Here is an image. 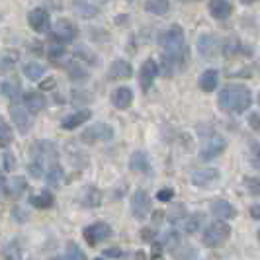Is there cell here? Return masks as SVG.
Segmentation results:
<instances>
[{
	"label": "cell",
	"mask_w": 260,
	"mask_h": 260,
	"mask_svg": "<svg viewBox=\"0 0 260 260\" xmlns=\"http://www.w3.org/2000/svg\"><path fill=\"white\" fill-rule=\"evenodd\" d=\"M217 104L227 114H243L252 104V94L245 84H229L219 92Z\"/></svg>",
	"instance_id": "obj_1"
},
{
	"label": "cell",
	"mask_w": 260,
	"mask_h": 260,
	"mask_svg": "<svg viewBox=\"0 0 260 260\" xmlns=\"http://www.w3.org/2000/svg\"><path fill=\"white\" fill-rule=\"evenodd\" d=\"M158 45L165 51V57L176 59L184 63V55H186V45H184V31L180 26H170L158 36Z\"/></svg>",
	"instance_id": "obj_2"
},
{
	"label": "cell",
	"mask_w": 260,
	"mask_h": 260,
	"mask_svg": "<svg viewBox=\"0 0 260 260\" xmlns=\"http://www.w3.org/2000/svg\"><path fill=\"white\" fill-rule=\"evenodd\" d=\"M231 237V227L223 221H213L208 229L204 231V245L206 247H219Z\"/></svg>",
	"instance_id": "obj_3"
},
{
	"label": "cell",
	"mask_w": 260,
	"mask_h": 260,
	"mask_svg": "<svg viewBox=\"0 0 260 260\" xmlns=\"http://www.w3.org/2000/svg\"><path fill=\"white\" fill-rule=\"evenodd\" d=\"M82 237L84 241L90 245V247H96L98 243H102L104 239H110L112 237V227L108 223H92L88 227H84L82 231Z\"/></svg>",
	"instance_id": "obj_4"
},
{
	"label": "cell",
	"mask_w": 260,
	"mask_h": 260,
	"mask_svg": "<svg viewBox=\"0 0 260 260\" xmlns=\"http://www.w3.org/2000/svg\"><path fill=\"white\" fill-rule=\"evenodd\" d=\"M131 213L139 221H143L151 213V200H149L145 190H135V194L131 196Z\"/></svg>",
	"instance_id": "obj_5"
},
{
	"label": "cell",
	"mask_w": 260,
	"mask_h": 260,
	"mask_svg": "<svg viewBox=\"0 0 260 260\" xmlns=\"http://www.w3.org/2000/svg\"><path fill=\"white\" fill-rule=\"evenodd\" d=\"M114 137V129L108 123H94L82 133L84 143H98V141H110Z\"/></svg>",
	"instance_id": "obj_6"
},
{
	"label": "cell",
	"mask_w": 260,
	"mask_h": 260,
	"mask_svg": "<svg viewBox=\"0 0 260 260\" xmlns=\"http://www.w3.org/2000/svg\"><path fill=\"white\" fill-rule=\"evenodd\" d=\"M10 117H12L14 125L20 133H27L31 129V114L27 112L24 106L12 104L10 106Z\"/></svg>",
	"instance_id": "obj_7"
},
{
	"label": "cell",
	"mask_w": 260,
	"mask_h": 260,
	"mask_svg": "<svg viewBox=\"0 0 260 260\" xmlns=\"http://www.w3.org/2000/svg\"><path fill=\"white\" fill-rule=\"evenodd\" d=\"M27 24H29V27H31L34 31L45 34V31H49V27H51V20H49L47 10L36 8V10H31L29 16H27Z\"/></svg>",
	"instance_id": "obj_8"
},
{
	"label": "cell",
	"mask_w": 260,
	"mask_h": 260,
	"mask_svg": "<svg viewBox=\"0 0 260 260\" xmlns=\"http://www.w3.org/2000/svg\"><path fill=\"white\" fill-rule=\"evenodd\" d=\"M78 36V26L73 20H59L53 27V38L59 41H73Z\"/></svg>",
	"instance_id": "obj_9"
},
{
	"label": "cell",
	"mask_w": 260,
	"mask_h": 260,
	"mask_svg": "<svg viewBox=\"0 0 260 260\" xmlns=\"http://www.w3.org/2000/svg\"><path fill=\"white\" fill-rule=\"evenodd\" d=\"M223 149H225V139L219 137V135H211V137L206 139L204 145H202V158L209 160V158H213V156L221 155Z\"/></svg>",
	"instance_id": "obj_10"
},
{
	"label": "cell",
	"mask_w": 260,
	"mask_h": 260,
	"mask_svg": "<svg viewBox=\"0 0 260 260\" xmlns=\"http://www.w3.org/2000/svg\"><path fill=\"white\" fill-rule=\"evenodd\" d=\"M219 170L217 169H202V170H196L192 174V184L194 186H200V188H208L211 184H215L219 180Z\"/></svg>",
	"instance_id": "obj_11"
},
{
	"label": "cell",
	"mask_w": 260,
	"mask_h": 260,
	"mask_svg": "<svg viewBox=\"0 0 260 260\" xmlns=\"http://www.w3.org/2000/svg\"><path fill=\"white\" fill-rule=\"evenodd\" d=\"M156 75H158L156 63L153 59H147L143 63V67H141V71H139V82H141V88H143L145 92L151 88V84H153V80H155Z\"/></svg>",
	"instance_id": "obj_12"
},
{
	"label": "cell",
	"mask_w": 260,
	"mask_h": 260,
	"mask_svg": "<svg viewBox=\"0 0 260 260\" xmlns=\"http://www.w3.org/2000/svg\"><path fill=\"white\" fill-rule=\"evenodd\" d=\"M208 10L215 20H227L233 12V6L229 0H209Z\"/></svg>",
	"instance_id": "obj_13"
},
{
	"label": "cell",
	"mask_w": 260,
	"mask_h": 260,
	"mask_svg": "<svg viewBox=\"0 0 260 260\" xmlns=\"http://www.w3.org/2000/svg\"><path fill=\"white\" fill-rule=\"evenodd\" d=\"M198 51L202 57H213L215 53L219 51V41L217 38H213V36H202V38L198 39Z\"/></svg>",
	"instance_id": "obj_14"
},
{
	"label": "cell",
	"mask_w": 260,
	"mask_h": 260,
	"mask_svg": "<svg viewBox=\"0 0 260 260\" xmlns=\"http://www.w3.org/2000/svg\"><path fill=\"white\" fill-rule=\"evenodd\" d=\"M24 108L29 114H39L45 108V98L41 92H26L24 94Z\"/></svg>",
	"instance_id": "obj_15"
},
{
	"label": "cell",
	"mask_w": 260,
	"mask_h": 260,
	"mask_svg": "<svg viewBox=\"0 0 260 260\" xmlns=\"http://www.w3.org/2000/svg\"><path fill=\"white\" fill-rule=\"evenodd\" d=\"M131 102H133V92L127 88V86H119L112 92V104L116 106L117 110H125L129 108Z\"/></svg>",
	"instance_id": "obj_16"
},
{
	"label": "cell",
	"mask_w": 260,
	"mask_h": 260,
	"mask_svg": "<svg viewBox=\"0 0 260 260\" xmlns=\"http://www.w3.org/2000/svg\"><path fill=\"white\" fill-rule=\"evenodd\" d=\"M211 213L219 219H235L237 217V209H235L233 204L225 202V200H219V202H213L211 204Z\"/></svg>",
	"instance_id": "obj_17"
},
{
	"label": "cell",
	"mask_w": 260,
	"mask_h": 260,
	"mask_svg": "<svg viewBox=\"0 0 260 260\" xmlns=\"http://www.w3.org/2000/svg\"><path fill=\"white\" fill-rule=\"evenodd\" d=\"M108 75L110 78H116V80H123V78H129L133 75V69L127 61H123V59H117L114 61L112 65H110V71H108Z\"/></svg>",
	"instance_id": "obj_18"
},
{
	"label": "cell",
	"mask_w": 260,
	"mask_h": 260,
	"mask_svg": "<svg viewBox=\"0 0 260 260\" xmlns=\"http://www.w3.org/2000/svg\"><path fill=\"white\" fill-rule=\"evenodd\" d=\"M90 112L88 110H80V112H77V114H71V116H67L63 121H61V127L67 131L71 129H77L78 125H82L84 121H88L90 119Z\"/></svg>",
	"instance_id": "obj_19"
},
{
	"label": "cell",
	"mask_w": 260,
	"mask_h": 260,
	"mask_svg": "<svg viewBox=\"0 0 260 260\" xmlns=\"http://www.w3.org/2000/svg\"><path fill=\"white\" fill-rule=\"evenodd\" d=\"M129 169L135 172H149L151 169V162H149V156L143 151H135L129 158Z\"/></svg>",
	"instance_id": "obj_20"
},
{
	"label": "cell",
	"mask_w": 260,
	"mask_h": 260,
	"mask_svg": "<svg viewBox=\"0 0 260 260\" xmlns=\"http://www.w3.org/2000/svg\"><path fill=\"white\" fill-rule=\"evenodd\" d=\"M217 80H219V73L215 69H208L202 77H200V88L204 92H213L217 88Z\"/></svg>",
	"instance_id": "obj_21"
},
{
	"label": "cell",
	"mask_w": 260,
	"mask_h": 260,
	"mask_svg": "<svg viewBox=\"0 0 260 260\" xmlns=\"http://www.w3.org/2000/svg\"><path fill=\"white\" fill-rule=\"evenodd\" d=\"M53 202H55V198H53V194L47 192V190H43V192H39V194L29 198V204L38 209H49L53 206Z\"/></svg>",
	"instance_id": "obj_22"
},
{
	"label": "cell",
	"mask_w": 260,
	"mask_h": 260,
	"mask_svg": "<svg viewBox=\"0 0 260 260\" xmlns=\"http://www.w3.org/2000/svg\"><path fill=\"white\" fill-rule=\"evenodd\" d=\"M73 10L82 18H92V16L98 14V8L94 4H90L88 0H73Z\"/></svg>",
	"instance_id": "obj_23"
},
{
	"label": "cell",
	"mask_w": 260,
	"mask_h": 260,
	"mask_svg": "<svg viewBox=\"0 0 260 260\" xmlns=\"http://www.w3.org/2000/svg\"><path fill=\"white\" fill-rule=\"evenodd\" d=\"M145 10L149 14H156V16H162L170 10V2L169 0H147L145 2Z\"/></svg>",
	"instance_id": "obj_24"
},
{
	"label": "cell",
	"mask_w": 260,
	"mask_h": 260,
	"mask_svg": "<svg viewBox=\"0 0 260 260\" xmlns=\"http://www.w3.org/2000/svg\"><path fill=\"white\" fill-rule=\"evenodd\" d=\"M2 94L8 98V100H18L20 96H22V86L16 82V80H6V82H2Z\"/></svg>",
	"instance_id": "obj_25"
},
{
	"label": "cell",
	"mask_w": 260,
	"mask_h": 260,
	"mask_svg": "<svg viewBox=\"0 0 260 260\" xmlns=\"http://www.w3.org/2000/svg\"><path fill=\"white\" fill-rule=\"evenodd\" d=\"M61 178H63V169H61V165L59 162H51L47 170H45V180L47 184H51V186H57V184L61 182Z\"/></svg>",
	"instance_id": "obj_26"
},
{
	"label": "cell",
	"mask_w": 260,
	"mask_h": 260,
	"mask_svg": "<svg viewBox=\"0 0 260 260\" xmlns=\"http://www.w3.org/2000/svg\"><path fill=\"white\" fill-rule=\"evenodd\" d=\"M27 188V182L26 178H22V176H16V178H12L10 182H8V194L12 196V198H18V196H22L24 192H26Z\"/></svg>",
	"instance_id": "obj_27"
},
{
	"label": "cell",
	"mask_w": 260,
	"mask_h": 260,
	"mask_svg": "<svg viewBox=\"0 0 260 260\" xmlns=\"http://www.w3.org/2000/svg\"><path fill=\"white\" fill-rule=\"evenodd\" d=\"M100 202H102V194H100V190H96V188H86L84 190V206H88V208H96V206H100Z\"/></svg>",
	"instance_id": "obj_28"
},
{
	"label": "cell",
	"mask_w": 260,
	"mask_h": 260,
	"mask_svg": "<svg viewBox=\"0 0 260 260\" xmlns=\"http://www.w3.org/2000/svg\"><path fill=\"white\" fill-rule=\"evenodd\" d=\"M14 141V133L10 125L4 121V117L0 116V147H8Z\"/></svg>",
	"instance_id": "obj_29"
},
{
	"label": "cell",
	"mask_w": 260,
	"mask_h": 260,
	"mask_svg": "<svg viewBox=\"0 0 260 260\" xmlns=\"http://www.w3.org/2000/svg\"><path fill=\"white\" fill-rule=\"evenodd\" d=\"M24 75L29 80H39L45 75V67H41L39 63H27V65H24Z\"/></svg>",
	"instance_id": "obj_30"
},
{
	"label": "cell",
	"mask_w": 260,
	"mask_h": 260,
	"mask_svg": "<svg viewBox=\"0 0 260 260\" xmlns=\"http://www.w3.org/2000/svg\"><path fill=\"white\" fill-rule=\"evenodd\" d=\"M200 225H202V215H192L190 219H186V221L182 223L186 233H196V231L200 229Z\"/></svg>",
	"instance_id": "obj_31"
},
{
	"label": "cell",
	"mask_w": 260,
	"mask_h": 260,
	"mask_svg": "<svg viewBox=\"0 0 260 260\" xmlns=\"http://www.w3.org/2000/svg\"><path fill=\"white\" fill-rule=\"evenodd\" d=\"M67 260H84V252L78 248L77 243L67 245Z\"/></svg>",
	"instance_id": "obj_32"
},
{
	"label": "cell",
	"mask_w": 260,
	"mask_h": 260,
	"mask_svg": "<svg viewBox=\"0 0 260 260\" xmlns=\"http://www.w3.org/2000/svg\"><path fill=\"white\" fill-rule=\"evenodd\" d=\"M2 167H4V170H8V172L16 169V158H14L12 153H8V151L4 153V156H2Z\"/></svg>",
	"instance_id": "obj_33"
},
{
	"label": "cell",
	"mask_w": 260,
	"mask_h": 260,
	"mask_svg": "<svg viewBox=\"0 0 260 260\" xmlns=\"http://www.w3.org/2000/svg\"><path fill=\"white\" fill-rule=\"evenodd\" d=\"M248 192L252 196H258L260 198V178H248L247 180Z\"/></svg>",
	"instance_id": "obj_34"
},
{
	"label": "cell",
	"mask_w": 260,
	"mask_h": 260,
	"mask_svg": "<svg viewBox=\"0 0 260 260\" xmlns=\"http://www.w3.org/2000/svg\"><path fill=\"white\" fill-rule=\"evenodd\" d=\"M174 198V190L172 188H162V190H158V194H156V200L158 202H170Z\"/></svg>",
	"instance_id": "obj_35"
},
{
	"label": "cell",
	"mask_w": 260,
	"mask_h": 260,
	"mask_svg": "<svg viewBox=\"0 0 260 260\" xmlns=\"http://www.w3.org/2000/svg\"><path fill=\"white\" fill-rule=\"evenodd\" d=\"M121 256H123L121 248H106L102 252V258H121Z\"/></svg>",
	"instance_id": "obj_36"
},
{
	"label": "cell",
	"mask_w": 260,
	"mask_h": 260,
	"mask_svg": "<svg viewBox=\"0 0 260 260\" xmlns=\"http://www.w3.org/2000/svg\"><path fill=\"white\" fill-rule=\"evenodd\" d=\"M67 71H69V75H71V77H77V78L86 75V73H84V69H78V65H75V63H69V65H67Z\"/></svg>",
	"instance_id": "obj_37"
},
{
	"label": "cell",
	"mask_w": 260,
	"mask_h": 260,
	"mask_svg": "<svg viewBox=\"0 0 260 260\" xmlns=\"http://www.w3.org/2000/svg\"><path fill=\"white\" fill-rule=\"evenodd\" d=\"M63 53H65V49H63L61 45H51V47H49V59H51V61L61 59V57H63Z\"/></svg>",
	"instance_id": "obj_38"
},
{
	"label": "cell",
	"mask_w": 260,
	"mask_h": 260,
	"mask_svg": "<svg viewBox=\"0 0 260 260\" xmlns=\"http://www.w3.org/2000/svg\"><path fill=\"white\" fill-rule=\"evenodd\" d=\"M250 160H252V167L260 170V145H256V147L252 149V156H250Z\"/></svg>",
	"instance_id": "obj_39"
},
{
	"label": "cell",
	"mask_w": 260,
	"mask_h": 260,
	"mask_svg": "<svg viewBox=\"0 0 260 260\" xmlns=\"http://www.w3.org/2000/svg\"><path fill=\"white\" fill-rule=\"evenodd\" d=\"M248 123H250V127L254 131H260V114H252V116L248 117Z\"/></svg>",
	"instance_id": "obj_40"
},
{
	"label": "cell",
	"mask_w": 260,
	"mask_h": 260,
	"mask_svg": "<svg viewBox=\"0 0 260 260\" xmlns=\"http://www.w3.org/2000/svg\"><path fill=\"white\" fill-rule=\"evenodd\" d=\"M10 69H12V61H8V59H2L0 61V73H6Z\"/></svg>",
	"instance_id": "obj_41"
},
{
	"label": "cell",
	"mask_w": 260,
	"mask_h": 260,
	"mask_svg": "<svg viewBox=\"0 0 260 260\" xmlns=\"http://www.w3.org/2000/svg\"><path fill=\"white\" fill-rule=\"evenodd\" d=\"M250 217H252V219H260V204L250 206Z\"/></svg>",
	"instance_id": "obj_42"
},
{
	"label": "cell",
	"mask_w": 260,
	"mask_h": 260,
	"mask_svg": "<svg viewBox=\"0 0 260 260\" xmlns=\"http://www.w3.org/2000/svg\"><path fill=\"white\" fill-rule=\"evenodd\" d=\"M6 190H8V180H6V178H4L2 174H0V196L4 194Z\"/></svg>",
	"instance_id": "obj_43"
},
{
	"label": "cell",
	"mask_w": 260,
	"mask_h": 260,
	"mask_svg": "<svg viewBox=\"0 0 260 260\" xmlns=\"http://www.w3.org/2000/svg\"><path fill=\"white\" fill-rule=\"evenodd\" d=\"M53 82H55L53 78H49V80H45V84H43V88H53Z\"/></svg>",
	"instance_id": "obj_44"
},
{
	"label": "cell",
	"mask_w": 260,
	"mask_h": 260,
	"mask_svg": "<svg viewBox=\"0 0 260 260\" xmlns=\"http://www.w3.org/2000/svg\"><path fill=\"white\" fill-rule=\"evenodd\" d=\"M241 2H243V4H254L256 0H241Z\"/></svg>",
	"instance_id": "obj_45"
},
{
	"label": "cell",
	"mask_w": 260,
	"mask_h": 260,
	"mask_svg": "<svg viewBox=\"0 0 260 260\" xmlns=\"http://www.w3.org/2000/svg\"><path fill=\"white\" fill-rule=\"evenodd\" d=\"M256 237H258V243H260V229H258V233H256Z\"/></svg>",
	"instance_id": "obj_46"
},
{
	"label": "cell",
	"mask_w": 260,
	"mask_h": 260,
	"mask_svg": "<svg viewBox=\"0 0 260 260\" xmlns=\"http://www.w3.org/2000/svg\"><path fill=\"white\" fill-rule=\"evenodd\" d=\"M184 2H196V0H184Z\"/></svg>",
	"instance_id": "obj_47"
},
{
	"label": "cell",
	"mask_w": 260,
	"mask_h": 260,
	"mask_svg": "<svg viewBox=\"0 0 260 260\" xmlns=\"http://www.w3.org/2000/svg\"><path fill=\"white\" fill-rule=\"evenodd\" d=\"M258 106H260V94H258Z\"/></svg>",
	"instance_id": "obj_48"
},
{
	"label": "cell",
	"mask_w": 260,
	"mask_h": 260,
	"mask_svg": "<svg viewBox=\"0 0 260 260\" xmlns=\"http://www.w3.org/2000/svg\"><path fill=\"white\" fill-rule=\"evenodd\" d=\"M53 260H63V258H53Z\"/></svg>",
	"instance_id": "obj_49"
},
{
	"label": "cell",
	"mask_w": 260,
	"mask_h": 260,
	"mask_svg": "<svg viewBox=\"0 0 260 260\" xmlns=\"http://www.w3.org/2000/svg\"><path fill=\"white\" fill-rule=\"evenodd\" d=\"M94 260H104V258H94Z\"/></svg>",
	"instance_id": "obj_50"
},
{
	"label": "cell",
	"mask_w": 260,
	"mask_h": 260,
	"mask_svg": "<svg viewBox=\"0 0 260 260\" xmlns=\"http://www.w3.org/2000/svg\"><path fill=\"white\" fill-rule=\"evenodd\" d=\"M131 2H133V0H131Z\"/></svg>",
	"instance_id": "obj_51"
}]
</instances>
